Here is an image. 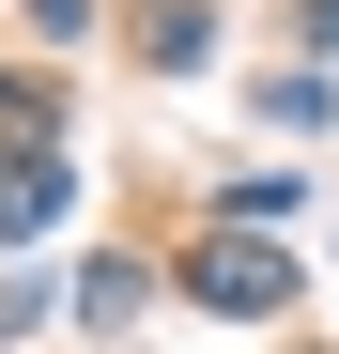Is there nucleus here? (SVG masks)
<instances>
[{
    "mask_svg": "<svg viewBox=\"0 0 339 354\" xmlns=\"http://www.w3.org/2000/svg\"><path fill=\"white\" fill-rule=\"evenodd\" d=\"M185 292H201V308H277V292H293V262H277V247H201Z\"/></svg>",
    "mask_w": 339,
    "mask_h": 354,
    "instance_id": "nucleus-1",
    "label": "nucleus"
},
{
    "mask_svg": "<svg viewBox=\"0 0 339 354\" xmlns=\"http://www.w3.org/2000/svg\"><path fill=\"white\" fill-rule=\"evenodd\" d=\"M46 216H62V154H16L0 169V231H46Z\"/></svg>",
    "mask_w": 339,
    "mask_h": 354,
    "instance_id": "nucleus-2",
    "label": "nucleus"
}]
</instances>
